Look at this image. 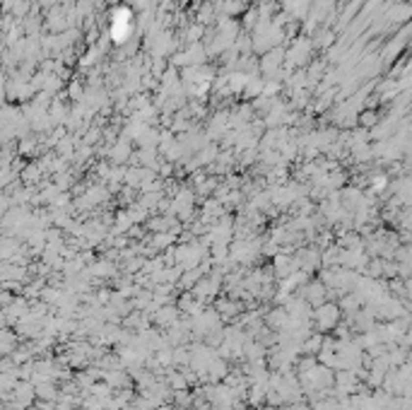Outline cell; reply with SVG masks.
Returning <instances> with one entry per match:
<instances>
[{
    "mask_svg": "<svg viewBox=\"0 0 412 410\" xmlns=\"http://www.w3.org/2000/svg\"><path fill=\"white\" fill-rule=\"evenodd\" d=\"M335 316H338V311H335V307H321V309H318V319H321V323H328V326H330V323H335Z\"/></svg>",
    "mask_w": 412,
    "mask_h": 410,
    "instance_id": "cell-1",
    "label": "cell"
}]
</instances>
